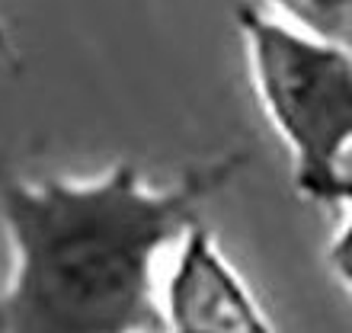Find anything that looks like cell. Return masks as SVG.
<instances>
[{"instance_id":"6da1fadb","label":"cell","mask_w":352,"mask_h":333,"mask_svg":"<svg viewBox=\"0 0 352 333\" xmlns=\"http://www.w3.org/2000/svg\"><path fill=\"white\" fill-rule=\"evenodd\" d=\"M241 164L208 160L167 186L129 160L87 180L0 164V333H164V263Z\"/></svg>"},{"instance_id":"7a4b0ae2","label":"cell","mask_w":352,"mask_h":333,"mask_svg":"<svg viewBox=\"0 0 352 333\" xmlns=\"http://www.w3.org/2000/svg\"><path fill=\"white\" fill-rule=\"evenodd\" d=\"M237 29L253 93L292 158V183L307 202L333 205L352 151V52L295 32L241 3Z\"/></svg>"},{"instance_id":"3957f363","label":"cell","mask_w":352,"mask_h":333,"mask_svg":"<svg viewBox=\"0 0 352 333\" xmlns=\"http://www.w3.org/2000/svg\"><path fill=\"white\" fill-rule=\"evenodd\" d=\"M164 333H278L250 282L208 228L195 222L160 276Z\"/></svg>"},{"instance_id":"277c9868","label":"cell","mask_w":352,"mask_h":333,"mask_svg":"<svg viewBox=\"0 0 352 333\" xmlns=\"http://www.w3.org/2000/svg\"><path fill=\"white\" fill-rule=\"evenodd\" d=\"M272 19L352 52V0H263Z\"/></svg>"},{"instance_id":"5b68a950","label":"cell","mask_w":352,"mask_h":333,"mask_svg":"<svg viewBox=\"0 0 352 333\" xmlns=\"http://www.w3.org/2000/svg\"><path fill=\"white\" fill-rule=\"evenodd\" d=\"M333 208H340V224L327 244V266L333 279L343 286V292L352 298V173H346L343 186L333 199Z\"/></svg>"},{"instance_id":"8992f818","label":"cell","mask_w":352,"mask_h":333,"mask_svg":"<svg viewBox=\"0 0 352 333\" xmlns=\"http://www.w3.org/2000/svg\"><path fill=\"white\" fill-rule=\"evenodd\" d=\"M0 52H7V29L0 26Z\"/></svg>"}]
</instances>
